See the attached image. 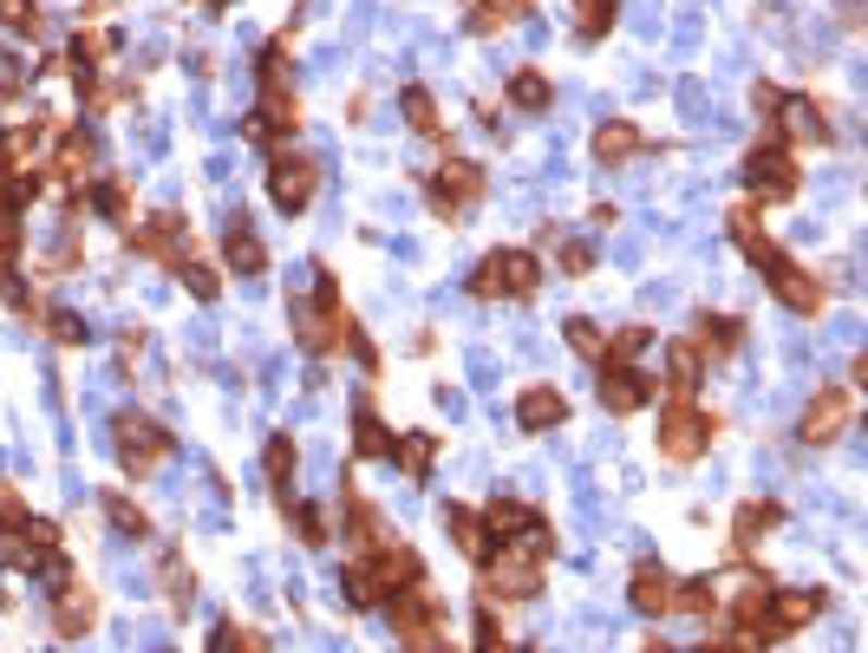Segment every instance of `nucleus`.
Listing matches in <instances>:
<instances>
[{"label": "nucleus", "mask_w": 868, "mask_h": 653, "mask_svg": "<svg viewBox=\"0 0 868 653\" xmlns=\"http://www.w3.org/2000/svg\"><path fill=\"white\" fill-rule=\"evenodd\" d=\"M529 523H536V510H529V504H516V497H497V504L484 510V530H490L497 543H523V536H529Z\"/></svg>", "instance_id": "nucleus-23"}, {"label": "nucleus", "mask_w": 868, "mask_h": 653, "mask_svg": "<svg viewBox=\"0 0 868 653\" xmlns=\"http://www.w3.org/2000/svg\"><path fill=\"white\" fill-rule=\"evenodd\" d=\"M386 458H392L412 484H425V477H431V464H438V438H431V432H399Z\"/></svg>", "instance_id": "nucleus-19"}, {"label": "nucleus", "mask_w": 868, "mask_h": 653, "mask_svg": "<svg viewBox=\"0 0 868 653\" xmlns=\"http://www.w3.org/2000/svg\"><path fill=\"white\" fill-rule=\"evenodd\" d=\"M575 26H582V39H601L608 26H614V0H575Z\"/></svg>", "instance_id": "nucleus-40"}, {"label": "nucleus", "mask_w": 868, "mask_h": 653, "mask_svg": "<svg viewBox=\"0 0 868 653\" xmlns=\"http://www.w3.org/2000/svg\"><path fill=\"white\" fill-rule=\"evenodd\" d=\"M784 523V504H771V497H751V504H738V517H732V536H738V549H758L771 530Z\"/></svg>", "instance_id": "nucleus-20"}, {"label": "nucleus", "mask_w": 868, "mask_h": 653, "mask_svg": "<svg viewBox=\"0 0 868 653\" xmlns=\"http://www.w3.org/2000/svg\"><path fill=\"white\" fill-rule=\"evenodd\" d=\"M111 432H118V458H124V471H131V477H150V471L176 451V438H170L157 419H144V412H118V425H111Z\"/></svg>", "instance_id": "nucleus-4"}, {"label": "nucleus", "mask_w": 868, "mask_h": 653, "mask_svg": "<svg viewBox=\"0 0 868 653\" xmlns=\"http://www.w3.org/2000/svg\"><path fill=\"white\" fill-rule=\"evenodd\" d=\"M693 347H699V353H712V360H725V353H738V347H745V321H732V314H706Z\"/></svg>", "instance_id": "nucleus-25"}, {"label": "nucleus", "mask_w": 868, "mask_h": 653, "mask_svg": "<svg viewBox=\"0 0 868 653\" xmlns=\"http://www.w3.org/2000/svg\"><path fill=\"white\" fill-rule=\"evenodd\" d=\"M176 281H183V288H190L196 301H216V294H222V281H216V268H203V262H190V255L176 262Z\"/></svg>", "instance_id": "nucleus-36"}, {"label": "nucleus", "mask_w": 868, "mask_h": 653, "mask_svg": "<svg viewBox=\"0 0 868 653\" xmlns=\"http://www.w3.org/2000/svg\"><path fill=\"white\" fill-rule=\"evenodd\" d=\"M647 347H653V327H621V334L608 340V353H601V360H608V366H634Z\"/></svg>", "instance_id": "nucleus-32"}, {"label": "nucleus", "mask_w": 868, "mask_h": 653, "mask_svg": "<svg viewBox=\"0 0 868 653\" xmlns=\"http://www.w3.org/2000/svg\"><path fill=\"white\" fill-rule=\"evenodd\" d=\"M209 653H268V648H261V634H255V628H235V621H222V628L209 634Z\"/></svg>", "instance_id": "nucleus-35"}, {"label": "nucleus", "mask_w": 868, "mask_h": 653, "mask_svg": "<svg viewBox=\"0 0 868 653\" xmlns=\"http://www.w3.org/2000/svg\"><path fill=\"white\" fill-rule=\"evenodd\" d=\"M163 595H170L176 608H190V595H196V576L183 569V556H163Z\"/></svg>", "instance_id": "nucleus-39"}, {"label": "nucleus", "mask_w": 868, "mask_h": 653, "mask_svg": "<svg viewBox=\"0 0 868 653\" xmlns=\"http://www.w3.org/2000/svg\"><path fill=\"white\" fill-rule=\"evenodd\" d=\"M542 589V563L523 556V549H490L484 556V602H529Z\"/></svg>", "instance_id": "nucleus-6"}, {"label": "nucleus", "mask_w": 868, "mask_h": 653, "mask_svg": "<svg viewBox=\"0 0 868 653\" xmlns=\"http://www.w3.org/2000/svg\"><path fill=\"white\" fill-rule=\"evenodd\" d=\"M340 589H346V602H353V608H379V602H392V595H386V582H379V569H372V556L346 563Z\"/></svg>", "instance_id": "nucleus-26"}, {"label": "nucleus", "mask_w": 868, "mask_h": 653, "mask_svg": "<svg viewBox=\"0 0 868 653\" xmlns=\"http://www.w3.org/2000/svg\"><path fill=\"white\" fill-rule=\"evenodd\" d=\"M712 438H719V419H712V412H699V406H686V399H673V406L660 412V458H667V464H699V458L712 451Z\"/></svg>", "instance_id": "nucleus-3"}, {"label": "nucleus", "mask_w": 868, "mask_h": 653, "mask_svg": "<svg viewBox=\"0 0 868 653\" xmlns=\"http://www.w3.org/2000/svg\"><path fill=\"white\" fill-rule=\"evenodd\" d=\"M176 235H183V222H176V216H150L144 229H131V249H137V255H157V262H170V268H176V262H183Z\"/></svg>", "instance_id": "nucleus-21"}, {"label": "nucleus", "mask_w": 868, "mask_h": 653, "mask_svg": "<svg viewBox=\"0 0 868 653\" xmlns=\"http://www.w3.org/2000/svg\"><path fill=\"white\" fill-rule=\"evenodd\" d=\"M673 595H680V582H673L660 563H640L634 582H627V602H634L640 615H673Z\"/></svg>", "instance_id": "nucleus-12"}, {"label": "nucleus", "mask_w": 868, "mask_h": 653, "mask_svg": "<svg viewBox=\"0 0 868 653\" xmlns=\"http://www.w3.org/2000/svg\"><path fill=\"white\" fill-rule=\"evenodd\" d=\"M523 13H529V0H477V7H470V26H477V33H503V26H516Z\"/></svg>", "instance_id": "nucleus-31"}, {"label": "nucleus", "mask_w": 868, "mask_h": 653, "mask_svg": "<svg viewBox=\"0 0 868 653\" xmlns=\"http://www.w3.org/2000/svg\"><path fill=\"white\" fill-rule=\"evenodd\" d=\"M91 164H98V144L85 131H65L59 150H52V177L59 183H91Z\"/></svg>", "instance_id": "nucleus-16"}, {"label": "nucleus", "mask_w": 868, "mask_h": 653, "mask_svg": "<svg viewBox=\"0 0 868 653\" xmlns=\"http://www.w3.org/2000/svg\"><path fill=\"white\" fill-rule=\"evenodd\" d=\"M0 20H7L13 33H39V26H46V13H39V0H0Z\"/></svg>", "instance_id": "nucleus-41"}, {"label": "nucleus", "mask_w": 868, "mask_h": 653, "mask_svg": "<svg viewBox=\"0 0 868 653\" xmlns=\"http://www.w3.org/2000/svg\"><path fill=\"white\" fill-rule=\"evenodd\" d=\"M653 379L640 373V366H608L601 360V406L614 412V419H627V412H640V406H653Z\"/></svg>", "instance_id": "nucleus-10"}, {"label": "nucleus", "mask_w": 868, "mask_h": 653, "mask_svg": "<svg viewBox=\"0 0 868 653\" xmlns=\"http://www.w3.org/2000/svg\"><path fill=\"white\" fill-rule=\"evenodd\" d=\"M484 170L477 164H464V157H451V164H438V177H431V209L444 216V222H464V209L484 196Z\"/></svg>", "instance_id": "nucleus-8"}, {"label": "nucleus", "mask_w": 868, "mask_h": 653, "mask_svg": "<svg viewBox=\"0 0 868 653\" xmlns=\"http://www.w3.org/2000/svg\"><path fill=\"white\" fill-rule=\"evenodd\" d=\"M699 653H745V648H732V641H706Z\"/></svg>", "instance_id": "nucleus-45"}, {"label": "nucleus", "mask_w": 868, "mask_h": 653, "mask_svg": "<svg viewBox=\"0 0 868 653\" xmlns=\"http://www.w3.org/2000/svg\"><path fill=\"white\" fill-rule=\"evenodd\" d=\"M91 628H98V595H91L85 582L52 589V634H59V641H85Z\"/></svg>", "instance_id": "nucleus-11"}, {"label": "nucleus", "mask_w": 868, "mask_h": 653, "mask_svg": "<svg viewBox=\"0 0 868 653\" xmlns=\"http://www.w3.org/2000/svg\"><path fill=\"white\" fill-rule=\"evenodd\" d=\"M288 510H294V530H301V543H307V549H320V543H327V517H320L314 504H288Z\"/></svg>", "instance_id": "nucleus-42"}, {"label": "nucleus", "mask_w": 868, "mask_h": 653, "mask_svg": "<svg viewBox=\"0 0 868 653\" xmlns=\"http://www.w3.org/2000/svg\"><path fill=\"white\" fill-rule=\"evenodd\" d=\"M314 190H320V164H314V157L281 150V157L268 164V196H274L281 216H301V209L314 203Z\"/></svg>", "instance_id": "nucleus-7"}, {"label": "nucleus", "mask_w": 868, "mask_h": 653, "mask_svg": "<svg viewBox=\"0 0 868 653\" xmlns=\"http://www.w3.org/2000/svg\"><path fill=\"white\" fill-rule=\"evenodd\" d=\"M46 327H52V340H59V347H85V340H91L85 314H72V307H52V314H46Z\"/></svg>", "instance_id": "nucleus-37"}, {"label": "nucleus", "mask_w": 868, "mask_h": 653, "mask_svg": "<svg viewBox=\"0 0 868 653\" xmlns=\"http://www.w3.org/2000/svg\"><path fill=\"white\" fill-rule=\"evenodd\" d=\"M562 334H569V347H575L582 360H601V353H608V340H601V327H595V321H582V314H575V321H569Z\"/></svg>", "instance_id": "nucleus-38"}, {"label": "nucleus", "mask_w": 868, "mask_h": 653, "mask_svg": "<svg viewBox=\"0 0 868 653\" xmlns=\"http://www.w3.org/2000/svg\"><path fill=\"white\" fill-rule=\"evenodd\" d=\"M640 144H647V137H640V124H634V118H608V124L595 131V157H601L608 170L634 164V157H640Z\"/></svg>", "instance_id": "nucleus-15"}, {"label": "nucleus", "mask_w": 868, "mask_h": 653, "mask_svg": "<svg viewBox=\"0 0 868 653\" xmlns=\"http://www.w3.org/2000/svg\"><path fill=\"white\" fill-rule=\"evenodd\" d=\"M640 653H673V648H667V641H647V648H640Z\"/></svg>", "instance_id": "nucleus-46"}, {"label": "nucleus", "mask_w": 868, "mask_h": 653, "mask_svg": "<svg viewBox=\"0 0 868 653\" xmlns=\"http://www.w3.org/2000/svg\"><path fill=\"white\" fill-rule=\"evenodd\" d=\"M523 653H536V648H523Z\"/></svg>", "instance_id": "nucleus-48"}, {"label": "nucleus", "mask_w": 868, "mask_h": 653, "mask_svg": "<svg viewBox=\"0 0 868 653\" xmlns=\"http://www.w3.org/2000/svg\"><path fill=\"white\" fill-rule=\"evenodd\" d=\"M725 222H732V242L751 255V268L771 281V294H778L791 314H804V321H810V314H823V281H817L804 262H791V255H784V249L758 229V209H751V203H738Z\"/></svg>", "instance_id": "nucleus-1"}, {"label": "nucleus", "mask_w": 868, "mask_h": 653, "mask_svg": "<svg viewBox=\"0 0 868 653\" xmlns=\"http://www.w3.org/2000/svg\"><path fill=\"white\" fill-rule=\"evenodd\" d=\"M222 255H229L235 275H261V268H268V249H261V235L248 229V216H235V222L222 229Z\"/></svg>", "instance_id": "nucleus-17"}, {"label": "nucleus", "mask_w": 868, "mask_h": 653, "mask_svg": "<svg viewBox=\"0 0 868 653\" xmlns=\"http://www.w3.org/2000/svg\"><path fill=\"white\" fill-rule=\"evenodd\" d=\"M477 653H510V641H503V628H497V608H490V602L477 608Z\"/></svg>", "instance_id": "nucleus-43"}, {"label": "nucleus", "mask_w": 868, "mask_h": 653, "mask_svg": "<svg viewBox=\"0 0 868 653\" xmlns=\"http://www.w3.org/2000/svg\"><path fill=\"white\" fill-rule=\"evenodd\" d=\"M261 464H268L274 497H281V504H294V497H288V477H294V438H288V432H274V438H268V458H261Z\"/></svg>", "instance_id": "nucleus-30"}, {"label": "nucleus", "mask_w": 868, "mask_h": 653, "mask_svg": "<svg viewBox=\"0 0 868 653\" xmlns=\"http://www.w3.org/2000/svg\"><path fill=\"white\" fill-rule=\"evenodd\" d=\"M366 556H372V569H379L386 595H399V589L425 582V563H418V549H405V543H379V549H366Z\"/></svg>", "instance_id": "nucleus-14"}, {"label": "nucleus", "mask_w": 868, "mask_h": 653, "mask_svg": "<svg viewBox=\"0 0 868 653\" xmlns=\"http://www.w3.org/2000/svg\"><path fill=\"white\" fill-rule=\"evenodd\" d=\"M536 288H542V262H536L529 249H497V255H484L477 275H470V294H477V301H529Z\"/></svg>", "instance_id": "nucleus-2"}, {"label": "nucleus", "mask_w": 868, "mask_h": 653, "mask_svg": "<svg viewBox=\"0 0 868 653\" xmlns=\"http://www.w3.org/2000/svg\"><path fill=\"white\" fill-rule=\"evenodd\" d=\"M745 183H751V196L758 203H791L797 196V157L784 150V137H765L751 157H745Z\"/></svg>", "instance_id": "nucleus-5"}, {"label": "nucleus", "mask_w": 868, "mask_h": 653, "mask_svg": "<svg viewBox=\"0 0 868 653\" xmlns=\"http://www.w3.org/2000/svg\"><path fill=\"white\" fill-rule=\"evenodd\" d=\"M353 451H359V458H386V451H392V438H386V425H379L372 406L353 412Z\"/></svg>", "instance_id": "nucleus-29"}, {"label": "nucleus", "mask_w": 868, "mask_h": 653, "mask_svg": "<svg viewBox=\"0 0 868 653\" xmlns=\"http://www.w3.org/2000/svg\"><path fill=\"white\" fill-rule=\"evenodd\" d=\"M510 105H516V111H549V105H555V85H549L536 65H523V72L510 78Z\"/></svg>", "instance_id": "nucleus-27"}, {"label": "nucleus", "mask_w": 868, "mask_h": 653, "mask_svg": "<svg viewBox=\"0 0 868 653\" xmlns=\"http://www.w3.org/2000/svg\"><path fill=\"white\" fill-rule=\"evenodd\" d=\"M516 425H523V432H555V425H569V399H562L555 386H529V392L516 399Z\"/></svg>", "instance_id": "nucleus-13"}, {"label": "nucleus", "mask_w": 868, "mask_h": 653, "mask_svg": "<svg viewBox=\"0 0 868 653\" xmlns=\"http://www.w3.org/2000/svg\"><path fill=\"white\" fill-rule=\"evenodd\" d=\"M399 105H405V124H412L418 137H438V131H444V118H438V98H431L425 85H405V92H399Z\"/></svg>", "instance_id": "nucleus-28"}, {"label": "nucleus", "mask_w": 868, "mask_h": 653, "mask_svg": "<svg viewBox=\"0 0 868 653\" xmlns=\"http://www.w3.org/2000/svg\"><path fill=\"white\" fill-rule=\"evenodd\" d=\"M105 517H111V523H118V536H131V543H144V536H150V517H144L131 497H118V491L105 497Z\"/></svg>", "instance_id": "nucleus-33"}, {"label": "nucleus", "mask_w": 868, "mask_h": 653, "mask_svg": "<svg viewBox=\"0 0 868 653\" xmlns=\"http://www.w3.org/2000/svg\"><path fill=\"white\" fill-rule=\"evenodd\" d=\"M856 425V392L849 386H817V399L804 406V445H836Z\"/></svg>", "instance_id": "nucleus-9"}, {"label": "nucleus", "mask_w": 868, "mask_h": 653, "mask_svg": "<svg viewBox=\"0 0 868 653\" xmlns=\"http://www.w3.org/2000/svg\"><path fill=\"white\" fill-rule=\"evenodd\" d=\"M91 203H98L111 222H131V183H124V177H105V183L91 190Z\"/></svg>", "instance_id": "nucleus-34"}, {"label": "nucleus", "mask_w": 868, "mask_h": 653, "mask_svg": "<svg viewBox=\"0 0 868 653\" xmlns=\"http://www.w3.org/2000/svg\"><path fill=\"white\" fill-rule=\"evenodd\" d=\"M203 7H209V13H222V7H229V0H203Z\"/></svg>", "instance_id": "nucleus-47"}, {"label": "nucleus", "mask_w": 868, "mask_h": 653, "mask_svg": "<svg viewBox=\"0 0 868 653\" xmlns=\"http://www.w3.org/2000/svg\"><path fill=\"white\" fill-rule=\"evenodd\" d=\"M444 530H451V543H457L470 563H484V556H490V530H484V517H477V510L451 504V510H444Z\"/></svg>", "instance_id": "nucleus-24"}, {"label": "nucleus", "mask_w": 868, "mask_h": 653, "mask_svg": "<svg viewBox=\"0 0 868 653\" xmlns=\"http://www.w3.org/2000/svg\"><path fill=\"white\" fill-rule=\"evenodd\" d=\"M562 268H569V275H588V268H595V249H588V242H562Z\"/></svg>", "instance_id": "nucleus-44"}, {"label": "nucleus", "mask_w": 868, "mask_h": 653, "mask_svg": "<svg viewBox=\"0 0 868 653\" xmlns=\"http://www.w3.org/2000/svg\"><path fill=\"white\" fill-rule=\"evenodd\" d=\"M340 530H346V543H359V549H379L386 536H379V517H372V504L359 497V491H340Z\"/></svg>", "instance_id": "nucleus-22"}, {"label": "nucleus", "mask_w": 868, "mask_h": 653, "mask_svg": "<svg viewBox=\"0 0 868 653\" xmlns=\"http://www.w3.org/2000/svg\"><path fill=\"white\" fill-rule=\"evenodd\" d=\"M699 379H706V353H699L693 340H673V347H667V392H673V399H693Z\"/></svg>", "instance_id": "nucleus-18"}]
</instances>
